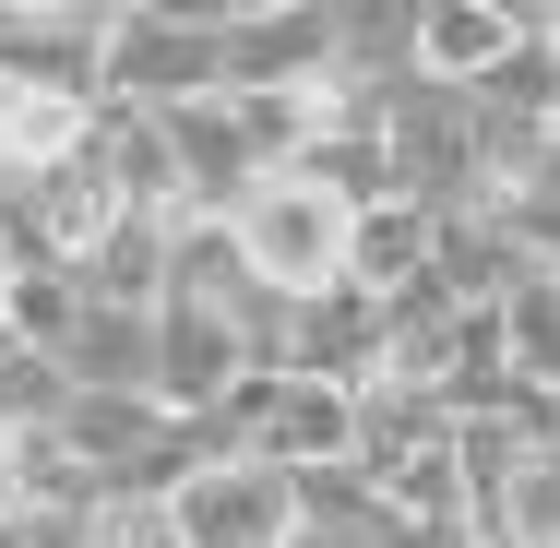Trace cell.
<instances>
[{"label": "cell", "mask_w": 560, "mask_h": 548, "mask_svg": "<svg viewBox=\"0 0 560 548\" xmlns=\"http://www.w3.org/2000/svg\"><path fill=\"white\" fill-rule=\"evenodd\" d=\"M167 167H179V215H226L275 155L250 143L238 96H203V108H167Z\"/></svg>", "instance_id": "cell-8"}, {"label": "cell", "mask_w": 560, "mask_h": 548, "mask_svg": "<svg viewBox=\"0 0 560 548\" xmlns=\"http://www.w3.org/2000/svg\"><path fill=\"white\" fill-rule=\"evenodd\" d=\"M346 203H323L299 167H262L238 203H226V238H238V263H250V287L262 299H323L346 287Z\"/></svg>", "instance_id": "cell-2"}, {"label": "cell", "mask_w": 560, "mask_h": 548, "mask_svg": "<svg viewBox=\"0 0 560 548\" xmlns=\"http://www.w3.org/2000/svg\"><path fill=\"white\" fill-rule=\"evenodd\" d=\"M72 334H84V275H60V263H24V250H12L0 346H24V358H72Z\"/></svg>", "instance_id": "cell-12"}, {"label": "cell", "mask_w": 560, "mask_h": 548, "mask_svg": "<svg viewBox=\"0 0 560 548\" xmlns=\"http://www.w3.org/2000/svg\"><path fill=\"white\" fill-rule=\"evenodd\" d=\"M0 548H96V513H12Z\"/></svg>", "instance_id": "cell-15"}, {"label": "cell", "mask_w": 560, "mask_h": 548, "mask_svg": "<svg viewBox=\"0 0 560 548\" xmlns=\"http://www.w3.org/2000/svg\"><path fill=\"white\" fill-rule=\"evenodd\" d=\"M108 12L119 0H0V84L48 108L108 96Z\"/></svg>", "instance_id": "cell-3"}, {"label": "cell", "mask_w": 560, "mask_h": 548, "mask_svg": "<svg viewBox=\"0 0 560 548\" xmlns=\"http://www.w3.org/2000/svg\"><path fill=\"white\" fill-rule=\"evenodd\" d=\"M525 48H537V12L525 0H418V84H442V96L501 84Z\"/></svg>", "instance_id": "cell-7"}, {"label": "cell", "mask_w": 560, "mask_h": 548, "mask_svg": "<svg viewBox=\"0 0 560 548\" xmlns=\"http://www.w3.org/2000/svg\"><path fill=\"white\" fill-rule=\"evenodd\" d=\"M335 72V0H226V96H299Z\"/></svg>", "instance_id": "cell-5"}, {"label": "cell", "mask_w": 560, "mask_h": 548, "mask_svg": "<svg viewBox=\"0 0 560 548\" xmlns=\"http://www.w3.org/2000/svg\"><path fill=\"white\" fill-rule=\"evenodd\" d=\"M238 382H250V334H238V311L167 299V311H155V406H167L179 430H203Z\"/></svg>", "instance_id": "cell-6"}, {"label": "cell", "mask_w": 560, "mask_h": 548, "mask_svg": "<svg viewBox=\"0 0 560 548\" xmlns=\"http://www.w3.org/2000/svg\"><path fill=\"white\" fill-rule=\"evenodd\" d=\"M250 453L287 465V477H335V465H358V394H346V382H299V370H275V406H262Z\"/></svg>", "instance_id": "cell-9"}, {"label": "cell", "mask_w": 560, "mask_h": 548, "mask_svg": "<svg viewBox=\"0 0 560 548\" xmlns=\"http://www.w3.org/2000/svg\"><path fill=\"white\" fill-rule=\"evenodd\" d=\"M430 263H442V215L406 203V191L346 226V287L358 299H406V287H430Z\"/></svg>", "instance_id": "cell-10"}, {"label": "cell", "mask_w": 560, "mask_h": 548, "mask_svg": "<svg viewBox=\"0 0 560 548\" xmlns=\"http://www.w3.org/2000/svg\"><path fill=\"white\" fill-rule=\"evenodd\" d=\"M537 36H549V60H560V12H537Z\"/></svg>", "instance_id": "cell-17"}, {"label": "cell", "mask_w": 560, "mask_h": 548, "mask_svg": "<svg viewBox=\"0 0 560 548\" xmlns=\"http://www.w3.org/2000/svg\"><path fill=\"white\" fill-rule=\"evenodd\" d=\"M60 382L72 394H143L155 406V311H96L84 299V334H72Z\"/></svg>", "instance_id": "cell-11"}, {"label": "cell", "mask_w": 560, "mask_h": 548, "mask_svg": "<svg viewBox=\"0 0 560 548\" xmlns=\"http://www.w3.org/2000/svg\"><path fill=\"white\" fill-rule=\"evenodd\" d=\"M226 96V0H119L108 12V96L96 108H203Z\"/></svg>", "instance_id": "cell-1"}, {"label": "cell", "mask_w": 560, "mask_h": 548, "mask_svg": "<svg viewBox=\"0 0 560 548\" xmlns=\"http://www.w3.org/2000/svg\"><path fill=\"white\" fill-rule=\"evenodd\" d=\"M24 513V489H12V430H0V525Z\"/></svg>", "instance_id": "cell-16"}, {"label": "cell", "mask_w": 560, "mask_h": 548, "mask_svg": "<svg viewBox=\"0 0 560 548\" xmlns=\"http://www.w3.org/2000/svg\"><path fill=\"white\" fill-rule=\"evenodd\" d=\"M96 548H179V525H167V501H108Z\"/></svg>", "instance_id": "cell-14"}, {"label": "cell", "mask_w": 560, "mask_h": 548, "mask_svg": "<svg viewBox=\"0 0 560 548\" xmlns=\"http://www.w3.org/2000/svg\"><path fill=\"white\" fill-rule=\"evenodd\" d=\"M167 525L179 548H299V477L262 453H215L167 489Z\"/></svg>", "instance_id": "cell-4"}, {"label": "cell", "mask_w": 560, "mask_h": 548, "mask_svg": "<svg viewBox=\"0 0 560 548\" xmlns=\"http://www.w3.org/2000/svg\"><path fill=\"white\" fill-rule=\"evenodd\" d=\"M84 299L96 311H155L167 299V215H119L108 250L84 263Z\"/></svg>", "instance_id": "cell-13"}]
</instances>
